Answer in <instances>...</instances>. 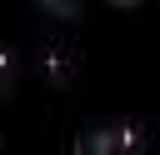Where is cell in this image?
I'll return each mask as SVG.
<instances>
[{
	"label": "cell",
	"instance_id": "6da1fadb",
	"mask_svg": "<svg viewBox=\"0 0 160 155\" xmlns=\"http://www.w3.org/2000/svg\"><path fill=\"white\" fill-rule=\"evenodd\" d=\"M120 5H130V0H120Z\"/></svg>",
	"mask_w": 160,
	"mask_h": 155
}]
</instances>
